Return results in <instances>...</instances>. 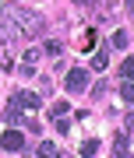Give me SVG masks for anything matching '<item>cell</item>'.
I'll return each mask as SVG.
<instances>
[{
	"label": "cell",
	"mask_w": 134,
	"mask_h": 158,
	"mask_svg": "<svg viewBox=\"0 0 134 158\" xmlns=\"http://www.w3.org/2000/svg\"><path fill=\"white\" fill-rule=\"evenodd\" d=\"M11 21L18 25V32L25 35V39H35V35L42 32V18L39 14H32V11H25V7H11Z\"/></svg>",
	"instance_id": "6da1fadb"
},
{
	"label": "cell",
	"mask_w": 134,
	"mask_h": 158,
	"mask_svg": "<svg viewBox=\"0 0 134 158\" xmlns=\"http://www.w3.org/2000/svg\"><path fill=\"white\" fill-rule=\"evenodd\" d=\"M67 91L71 95H81V91H88V70H81V67H74V70H67Z\"/></svg>",
	"instance_id": "7a4b0ae2"
},
{
	"label": "cell",
	"mask_w": 134,
	"mask_h": 158,
	"mask_svg": "<svg viewBox=\"0 0 134 158\" xmlns=\"http://www.w3.org/2000/svg\"><path fill=\"white\" fill-rule=\"evenodd\" d=\"M0 148H4V151H11V155H18V151L25 148V137L18 134L14 127H7V130H4V137H0Z\"/></svg>",
	"instance_id": "3957f363"
},
{
	"label": "cell",
	"mask_w": 134,
	"mask_h": 158,
	"mask_svg": "<svg viewBox=\"0 0 134 158\" xmlns=\"http://www.w3.org/2000/svg\"><path fill=\"white\" fill-rule=\"evenodd\" d=\"M4 123L7 127H18V123H21V106H18V98H11L4 106Z\"/></svg>",
	"instance_id": "277c9868"
},
{
	"label": "cell",
	"mask_w": 134,
	"mask_h": 158,
	"mask_svg": "<svg viewBox=\"0 0 134 158\" xmlns=\"http://www.w3.org/2000/svg\"><path fill=\"white\" fill-rule=\"evenodd\" d=\"M14 35H21V32H18V25L11 21V18H0V42H7V39H14Z\"/></svg>",
	"instance_id": "5b68a950"
},
{
	"label": "cell",
	"mask_w": 134,
	"mask_h": 158,
	"mask_svg": "<svg viewBox=\"0 0 134 158\" xmlns=\"http://www.w3.org/2000/svg\"><path fill=\"white\" fill-rule=\"evenodd\" d=\"M18 106H28V109H39V95H35V91H18Z\"/></svg>",
	"instance_id": "8992f818"
},
{
	"label": "cell",
	"mask_w": 134,
	"mask_h": 158,
	"mask_svg": "<svg viewBox=\"0 0 134 158\" xmlns=\"http://www.w3.org/2000/svg\"><path fill=\"white\" fill-rule=\"evenodd\" d=\"M88 63H92V67H95V70H102V67H106V63H109V53H106V49H95Z\"/></svg>",
	"instance_id": "52a82bcc"
},
{
	"label": "cell",
	"mask_w": 134,
	"mask_h": 158,
	"mask_svg": "<svg viewBox=\"0 0 134 158\" xmlns=\"http://www.w3.org/2000/svg\"><path fill=\"white\" fill-rule=\"evenodd\" d=\"M39 158H60V148L50 144V141H42V144H39Z\"/></svg>",
	"instance_id": "ba28073f"
},
{
	"label": "cell",
	"mask_w": 134,
	"mask_h": 158,
	"mask_svg": "<svg viewBox=\"0 0 134 158\" xmlns=\"http://www.w3.org/2000/svg\"><path fill=\"white\" fill-rule=\"evenodd\" d=\"M95 148H99V141H92V137H88V141H81V144H78V155H81V158H92V155H95Z\"/></svg>",
	"instance_id": "9c48e42d"
},
{
	"label": "cell",
	"mask_w": 134,
	"mask_h": 158,
	"mask_svg": "<svg viewBox=\"0 0 134 158\" xmlns=\"http://www.w3.org/2000/svg\"><path fill=\"white\" fill-rule=\"evenodd\" d=\"M120 95L127 98V102H134V81H131V77H123V81H120Z\"/></svg>",
	"instance_id": "30bf717a"
},
{
	"label": "cell",
	"mask_w": 134,
	"mask_h": 158,
	"mask_svg": "<svg viewBox=\"0 0 134 158\" xmlns=\"http://www.w3.org/2000/svg\"><path fill=\"white\" fill-rule=\"evenodd\" d=\"M78 46H81V49H92V46H95V32H92V28H85V35L78 39Z\"/></svg>",
	"instance_id": "8fae6325"
},
{
	"label": "cell",
	"mask_w": 134,
	"mask_h": 158,
	"mask_svg": "<svg viewBox=\"0 0 134 158\" xmlns=\"http://www.w3.org/2000/svg\"><path fill=\"white\" fill-rule=\"evenodd\" d=\"M50 116H53V119H64V116H67V102H56V106L50 109Z\"/></svg>",
	"instance_id": "7c38bea8"
},
{
	"label": "cell",
	"mask_w": 134,
	"mask_h": 158,
	"mask_svg": "<svg viewBox=\"0 0 134 158\" xmlns=\"http://www.w3.org/2000/svg\"><path fill=\"white\" fill-rule=\"evenodd\" d=\"M120 77H131V81H134V60H123V67H120Z\"/></svg>",
	"instance_id": "4fadbf2b"
},
{
	"label": "cell",
	"mask_w": 134,
	"mask_h": 158,
	"mask_svg": "<svg viewBox=\"0 0 134 158\" xmlns=\"http://www.w3.org/2000/svg\"><path fill=\"white\" fill-rule=\"evenodd\" d=\"M35 60H39V53L28 49V53H25V67H35Z\"/></svg>",
	"instance_id": "5bb4252c"
},
{
	"label": "cell",
	"mask_w": 134,
	"mask_h": 158,
	"mask_svg": "<svg viewBox=\"0 0 134 158\" xmlns=\"http://www.w3.org/2000/svg\"><path fill=\"white\" fill-rule=\"evenodd\" d=\"M113 46H120V49H123V46H127V32H117V35H113Z\"/></svg>",
	"instance_id": "9a60e30c"
},
{
	"label": "cell",
	"mask_w": 134,
	"mask_h": 158,
	"mask_svg": "<svg viewBox=\"0 0 134 158\" xmlns=\"http://www.w3.org/2000/svg\"><path fill=\"white\" fill-rule=\"evenodd\" d=\"M123 4H127V11H131V14H134V0H123Z\"/></svg>",
	"instance_id": "2e32d148"
},
{
	"label": "cell",
	"mask_w": 134,
	"mask_h": 158,
	"mask_svg": "<svg viewBox=\"0 0 134 158\" xmlns=\"http://www.w3.org/2000/svg\"><path fill=\"white\" fill-rule=\"evenodd\" d=\"M78 4H92V0H78Z\"/></svg>",
	"instance_id": "e0dca14e"
},
{
	"label": "cell",
	"mask_w": 134,
	"mask_h": 158,
	"mask_svg": "<svg viewBox=\"0 0 134 158\" xmlns=\"http://www.w3.org/2000/svg\"><path fill=\"white\" fill-rule=\"evenodd\" d=\"M7 4H18V0H7Z\"/></svg>",
	"instance_id": "ac0fdd59"
}]
</instances>
